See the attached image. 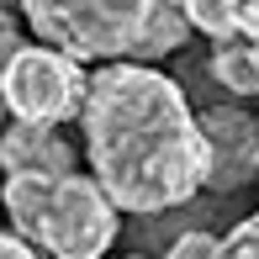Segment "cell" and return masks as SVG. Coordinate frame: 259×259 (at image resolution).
Returning a JSON list of instances; mask_svg holds the SVG:
<instances>
[{
	"instance_id": "1",
	"label": "cell",
	"mask_w": 259,
	"mask_h": 259,
	"mask_svg": "<svg viewBox=\"0 0 259 259\" xmlns=\"http://www.w3.org/2000/svg\"><path fill=\"white\" fill-rule=\"evenodd\" d=\"M85 159L116 211L159 217L206 191V138L185 85L154 64H101L90 74Z\"/></svg>"
},
{
	"instance_id": "2",
	"label": "cell",
	"mask_w": 259,
	"mask_h": 259,
	"mask_svg": "<svg viewBox=\"0 0 259 259\" xmlns=\"http://www.w3.org/2000/svg\"><path fill=\"white\" fill-rule=\"evenodd\" d=\"M32 37L79 64H154L191 42L185 0H16Z\"/></svg>"
},
{
	"instance_id": "3",
	"label": "cell",
	"mask_w": 259,
	"mask_h": 259,
	"mask_svg": "<svg viewBox=\"0 0 259 259\" xmlns=\"http://www.w3.org/2000/svg\"><path fill=\"white\" fill-rule=\"evenodd\" d=\"M0 211L11 233L42 259H106L122 233V211L96 185V175H6Z\"/></svg>"
},
{
	"instance_id": "4",
	"label": "cell",
	"mask_w": 259,
	"mask_h": 259,
	"mask_svg": "<svg viewBox=\"0 0 259 259\" xmlns=\"http://www.w3.org/2000/svg\"><path fill=\"white\" fill-rule=\"evenodd\" d=\"M90 74L79 58L48 48V42H21L11 53L6 74H0V96H6L11 122H37V127H64L79 122L85 111Z\"/></svg>"
},
{
	"instance_id": "5",
	"label": "cell",
	"mask_w": 259,
	"mask_h": 259,
	"mask_svg": "<svg viewBox=\"0 0 259 259\" xmlns=\"http://www.w3.org/2000/svg\"><path fill=\"white\" fill-rule=\"evenodd\" d=\"M201 138H206V191H238L259 175V122L238 106H206Z\"/></svg>"
},
{
	"instance_id": "6",
	"label": "cell",
	"mask_w": 259,
	"mask_h": 259,
	"mask_svg": "<svg viewBox=\"0 0 259 259\" xmlns=\"http://www.w3.org/2000/svg\"><path fill=\"white\" fill-rule=\"evenodd\" d=\"M0 169L6 175H69L79 169V148L58 127L6 122L0 127Z\"/></svg>"
},
{
	"instance_id": "7",
	"label": "cell",
	"mask_w": 259,
	"mask_h": 259,
	"mask_svg": "<svg viewBox=\"0 0 259 259\" xmlns=\"http://www.w3.org/2000/svg\"><path fill=\"white\" fill-rule=\"evenodd\" d=\"M211 79H217L222 90H233V96H259V27L243 32V37H228L217 42L206 58Z\"/></svg>"
},
{
	"instance_id": "8",
	"label": "cell",
	"mask_w": 259,
	"mask_h": 259,
	"mask_svg": "<svg viewBox=\"0 0 259 259\" xmlns=\"http://www.w3.org/2000/svg\"><path fill=\"white\" fill-rule=\"evenodd\" d=\"M185 21L211 42H228L259 27V0H185Z\"/></svg>"
},
{
	"instance_id": "9",
	"label": "cell",
	"mask_w": 259,
	"mask_h": 259,
	"mask_svg": "<svg viewBox=\"0 0 259 259\" xmlns=\"http://www.w3.org/2000/svg\"><path fill=\"white\" fill-rule=\"evenodd\" d=\"M217 259H259V211L238 217V222L217 238Z\"/></svg>"
},
{
	"instance_id": "10",
	"label": "cell",
	"mask_w": 259,
	"mask_h": 259,
	"mask_svg": "<svg viewBox=\"0 0 259 259\" xmlns=\"http://www.w3.org/2000/svg\"><path fill=\"white\" fill-rule=\"evenodd\" d=\"M159 259H217V233L191 228V233H180V238H175Z\"/></svg>"
},
{
	"instance_id": "11",
	"label": "cell",
	"mask_w": 259,
	"mask_h": 259,
	"mask_svg": "<svg viewBox=\"0 0 259 259\" xmlns=\"http://www.w3.org/2000/svg\"><path fill=\"white\" fill-rule=\"evenodd\" d=\"M21 48V32H16V21L11 16H0V74H6V64H11V53ZM0 127H6V96H0Z\"/></svg>"
},
{
	"instance_id": "12",
	"label": "cell",
	"mask_w": 259,
	"mask_h": 259,
	"mask_svg": "<svg viewBox=\"0 0 259 259\" xmlns=\"http://www.w3.org/2000/svg\"><path fill=\"white\" fill-rule=\"evenodd\" d=\"M0 259H42V254L27 238H16V233H0Z\"/></svg>"
},
{
	"instance_id": "13",
	"label": "cell",
	"mask_w": 259,
	"mask_h": 259,
	"mask_svg": "<svg viewBox=\"0 0 259 259\" xmlns=\"http://www.w3.org/2000/svg\"><path fill=\"white\" fill-rule=\"evenodd\" d=\"M116 259H154V254H116Z\"/></svg>"
},
{
	"instance_id": "14",
	"label": "cell",
	"mask_w": 259,
	"mask_h": 259,
	"mask_svg": "<svg viewBox=\"0 0 259 259\" xmlns=\"http://www.w3.org/2000/svg\"><path fill=\"white\" fill-rule=\"evenodd\" d=\"M0 16H6V0H0Z\"/></svg>"
}]
</instances>
